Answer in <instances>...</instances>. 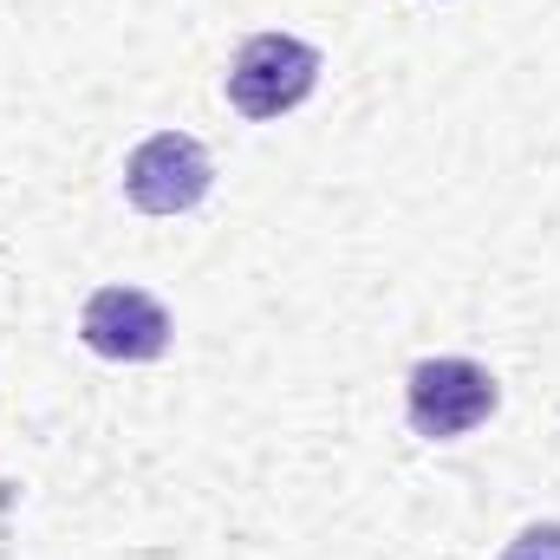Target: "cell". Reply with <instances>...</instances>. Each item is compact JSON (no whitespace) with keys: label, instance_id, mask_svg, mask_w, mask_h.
Returning <instances> with one entry per match:
<instances>
[{"label":"cell","instance_id":"6da1fadb","mask_svg":"<svg viewBox=\"0 0 560 560\" xmlns=\"http://www.w3.org/2000/svg\"><path fill=\"white\" fill-rule=\"evenodd\" d=\"M319 72H326L319 46L293 39V33H255V39H242V52L229 66V105L248 125H275L313 98Z\"/></svg>","mask_w":560,"mask_h":560},{"label":"cell","instance_id":"7a4b0ae2","mask_svg":"<svg viewBox=\"0 0 560 560\" xmlns=\"http://www.w3.org/2000/svg\"><path fill=\"white\" fill-rule=\"evenodd\" d=\"M495 405H502L495 372L476 365V359H423L418 372H411V385H405V418L430 443L469 436L476 423H489Z\"/></svg>","mask_w":560,"mask_h":560},{"label":"cell","instance_id":"3957f363","mask_svg":"<svg viewBox=\"0 0 560 560\" xmlns=\"http://www.w3.org/2000/svg\"><path fill=\"white\" fill-rule=\"evenodd\" d=\"M215 189V163L189 131H156L125 156V196L143 215H189Z\"/></svg>","mask_w":560,"mask_h":560},{"label":"cell","instance_id":"277c9868","mask_svg":"<svg viewBox=\"0 0 560 560\" xmlns=\"http://www.w3.org/2000/svg\"><path fill=\"white\" fill-rule=\"evenodd\" d=\"M79 339L112 365H150L170 352V313L143 287H98L79 313Z\"/></svg>","mask_w":560,"mask_h":560},{"label":"cell","instance_id":"5b68a950","mask_svg":"<svg viewBox=\"0 0 560 560\" xmlns=\"http://www.w3.org/2000/svg\"><path fill=\"white\" fill-rule=\"evenodd\" d=\"M502 560H560V522H528V528L502 548Z\"/></svg>","mask_w":560,"mask_h":560}]
</instances>
